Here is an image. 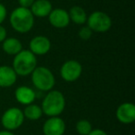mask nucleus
Segmentation results:
<instances>
[{
	"label": "nucleus",
	"mask_w": 135,
	"mask_h": 135,
	"mask_svg": "<svg viewBox=\"0 0 135 135\" xmlns=\"http://www.w3.org/2000/svg\"><path fill=\"white\" fill-rule=\"evenodd\" d=\"M53 9L52 3L49 0H34L30 10L34 17L46 18Z\"/></svg>",
	"instance_id": "ddd939ff"
},
{
	"label": "nucleus",
	"mask_w": 135,
	"mask_h": 135,
	"mask_svg": "<svg viewBox=\"0 0 135 135\" xmlns=\"http://www.w3.org/2000/svg\"><path fill=\"white\" fill-rule=\"evenodd\" d=\"M71 1H73V0H71Z\"/></svg>",
	"instance_id": "393cba45"
},
{
	"label": "nucleus",
	"mask_w": 135,
	"mask_h": 135,
	"mask_svg": "<svg viewBox=\"0 0 135 135\" xmlns=\"http://www.w3.org/2000/svg\"><path fill=\"white\" fill-rule=\"evenodd\" d=\"M17 76L12 67L8 65L0 66V87L8 88L13 86L17 81Z\"/></svg>",
	"instance_id": "f8f14e48"
},
{
	"label": "nucleus",
	"mask_w": 135,
	"mask_h": 135,
	"mask_svg": "<svg viewBox=\"0 0 135 135\" xmlns=\"http://www.w3.org/2000/svg\"><path fill=\"white\" fill-rule=\"evenodd\" d=\"M7 30L4 26H2V24L0 25V43H2L5 39L7 38Z\"/></svg>",
	"instance_id": "4be33fe9"
},
{
	"label": "nucleus",
	"mask_w": 135,
	"mask_h": 135,
	"mask_svg": "<svg viewBox=\"0 0 135 135\" xmlns=\"http://www.w3.org/2000/svg\"><path fill=\"white\" fill-rule=\"evenodd\" d=\"M18 1H19L20 7L26 8H30L31 6L32 5V3L34 2V0H18Z\"/></svg>",
	"instance_id": "412c9836"
},
{
	"label": "nucleus",
	"mask_w": 135,
	"mask_h": 135,
	"mask_svg": "<svg viewBox=\"0 0 135 135\" xmlns=\"http://www.w3.org/2000/svg\"><path fill=\"white\" fill-rule=\"evenodd\" d=\"M51 49V42L45 35L34 36L29 44V50L35 56L46 55Z\"/></svg>",
	"instance_id": "1a4fd4ad"
},
{
	"label": "nucleus",
	"mask_w": 135,
	"mask_h": 135,
	"mask_svg": "<svg viewBox=\"0 0 135 135\" xmlns=\"http://www.w3.org/2000/svg\"><path fill=\"white\" fill-rule=\"evenodd\" d=\"M10 25L19 33H27L34 25V16L30 8L18 7L12 10L9 16Z\"/></svg>",
	"instance_id": "f257e3e1"
},
{
	"label": "nucleus",
	"mask_w": 135,
	"mask_h": 135,
	"mask_svg": "<svg viewBox=\"0 0 135 135\" xmlns=\"http://www.w3.org/2000/svg\"><path fill=\"white\" fill-rule=\"evenodd\" d=\"M116 118L123 124H131L135 121V105L131 102H125L118 105Z\"/></svg>",
	"instance_id": "9b49d317"
},
{
	"label": "nucleus",
	"mask_w": 135,
	"mask_h": 135,
	"mask_svg": "<svg viewBox=\"0 0 135 135\" xmlns=\"http://www.w3.org/2000/svg\"><path fill=\"white\" fill-rule=\"evenodd\" d=\"M93 34V32L88 26H83L80 29L79 31V37L81 38V40H84V41H87L91 38Z\"/></svg>",
	"instance_id": "6ab92c4d"
},
{
	"label": "nucleus",
	"mask_w": 135,
	"mask_h": 135,
	"mask_svg": "<svg viewBox=\"0 0 135 135\" xmlns=\"http://www.w3.org/2000/svg\"><path fill=\"white\" fill-rule=\"evenodd\" d=\"M32 81L34 87L42 92L53 90L56 84V79L48 68L40 66L36 67L32 72Z\"/></svg>",
	"instance_id": "20e7f679"
},
{
	"label": "nucleus",
	"mask_w": 135,
	"mask_h": 135,
	"mask_svg": "<svg viewBox=\"0 0 135 135\" xmlns=\"http://www.w3.org/2000/svg\"><path fill=\"white\" fill-rule=\"evenodd\" d=\"M86 24L93 32H107L112 26V20L103 11H94L87 16Z\"/></svg>",
	"instance_id": "39448f33"
},
{
	"label": "nucleus",
	"mask_w": 135,
	"mask_h": 135,
	"mask_svg": "<svg viewBox=\"0 0 135 135\" xmlns=\"http://www.w3.org/2000/svg\"><path fill=\"white\" fill-rule=\"evenodd\" d=\"M49 23L53 27L57 29H63L69 26L70 22L69 12L64 8H53L48 15Z\"/></svg>",
	"instance_id": "9d476101"
},
{
	"label": "nucleus",
	"mask_w": 135,
	"mask_h": 135,
	"mask_svg": "<svg viewBox=\"0 0 135 135\" xmlns=\"http://www.w3.org/2000/svg\"><path fill=\"white\" fill-rule=\"evenodd\" d=\"M37 67V59L36 56L32 54L30 50H21L14 56L12 68L15 70L16 74L19 76L31 75L34 69Z\"/></svg>",
	"instance_id": "7ed1b4c3"
},
{
	"label": "nucleus",
	"mask_w": 135,
	"mask_h": 135,
	"mask_svg": "<svg viewBox=\"0 0 135 135\" xmlns=\"http://www.w3.org/2000/svg\"><path fill=\"white\" fill-rule=\"evenodd\" d=\"M83 73V66L79 61L70 59L64 62L60 68V76L65 81L73 83L81 77Z\"/></svg>",
	"instance_id": "0eeeda50"
},
{
	"label": "nucleus",
	"mask_w": 135,
	"mask_h": 135,
	"mask_svg": "<svg viewBox=\"0 0 135 135\" xmlns=\"http://www.w3.org/2000/svg\"><path fill=\"white\" fill-rule=\"evenodd\" d=\"M2 49L7 55L16 56L22 50V45L21 41L15 37H7L2 42Z\"/></svg>",
	"instance_id": "2eb2a0df"
},
{
	"label": "nucleus",
	"mask_w": 135,
	"mask_h": 135,
	"mask_svg": "<svg viewBox=\"0 0 135 135\" xmlns=\"http://www.w3.org/2000/svg\"><path fill=\"white\" fill-rule=\"evenodd\" d=\"M68 12H69L70 21H72L73 23L77 25H83L84 23H86L87 14L81 7L74 6Z\"/></svg>",
	"instance_id": "dca6fc26"
},
{
	"label": "nucleus",
	"mask_w": 135,
	"mask_h": 135,
	"mask_svg": "<svg viewBox=\"0 0 135 135\" xmlns=\"http://www.w3.org/2000/svg\"><path fill=\"white\" fill-rule=\"evenodd\" d=\"M65 131V121L59 117H50L43 125L44 135H64Z\"/></svg>",
	"instance_id": "6e6552de"
},
{
	"label": "nucleus",
	"mask_w": 135,
	"mask_h": 135,
	"mask_svg": "<svg viewBox=\"0 0 135 135\" xmlns=\"http://www.w3.org/2000/svg\"><path fill=\"white\" fill-rule=\"evenodd\" d=\"M75 128H76V131L80 135H88L93 129L92 123L87 119H80L76 123Z\"/></svg>",
	"instance_id": "a211bd4d"
},
{
	"label": "nucleus",
	"mask_w": 135,
	"mask_h": 135,
	"mask_svg": "<svg viewBox=\"0 0 135 135\" xmlns=\"http://www.w3.org/2000/svg\"><path fill=\"white\" fill-rule=\"evenodd\" d=\"M7 15H8V10H7L6 7L0 3V25L4 22V21L6 20Z\"/></svg>",
	"instance_id": "aec40b11"
},
{
	"label": "nucleus",
	"mask_w": 135,
	"mask_h": 135,
	"mask_svg": "<svg viewBox=\"0 0 135 135\" xmlns=\"http://www.w3.org/2000/svg\"><path fill=\"white\" fill-rule=\"evenodd\" d=\"M0 135H15V134L10 131L4 129V131H0Z\"/></svg>",
	"instance_id": "b1692460"
},
{
	"label": "nucleus",
	"mask_w": 135,
	"mask_h": 135,
	"mask_svg": "<svg viewBox=\"0 0 135 135\" xmlns=\"http://www.w3.org/2000/svg\"><path fill=\"white\" fill-rule=\"evenodd\" d=\"M88 135H108L105 131L100 129H92L90 133Z\"/></svg>",
	"instance_id": "5701e85b"
},
{
	"label": "nucleus",
	"mask_w": 135,
	"mask_h": 135,
	"mask_svg": "<svg viewBox=\"0 0 135 135\" xmlns=\"http://www.w3.org/2000/svg\"><path fill=\"white\" fill-rule=\"evenodd\" d=\"M66 107V99L60 91L50 90L44 97L41 108L43 114L47 117H58L64 111Z\"/></svg>",
	"instance_id": "f03ea898"
},
{
	"label": "nucleus",
	"mask_w": 135,
	"mask_h": 135,
	"mask_svg": "<svg viewBox=\"0 0 135 135\" xmlns=\"http://www.w3.org/2000/svg\"><path fill=\"white\" fill-rule=\"evenodd\" d=\"M15 98L18 103L27 105L33 103L36 98V94L31 87L22 85L16 89Z\"/></svg>",
	"instance_id": "4468645a"
},
{
	"label": "nucleus",
	"mask_w": 135,
	"mask_h": 135,
	"mask_svg": "<svg viewBox=\"0 0 135 135\" xmlns=\"http://www.w3.org/2000/svg\"><path fill=\"white\" fill-rule=\"evenodd\" d=\"M22 112L25 118H27L29 120H32V121L39 119L43 116V111H42L41 107H39L38 105H35L33 103L27 105L25 107L24 110H22Z\"/></svg>",
	"instance_id": "f3484780"
},
{
	"label": "nucleus",
	"mask_w": 135,
	"mask_h": 135,
	"mask_svg": "<svg viewBox=\"0 0 135 135\" xmlns=\"http://www.w3.org/2000/svg\"><path fill=\"white\" fill-rule=\"evenodd\" d=\"M24 115L19 107H9L1 117V124L7 131H15L18 129L24 122Z\"/></svg>",
	"instance_id": "423d86ee"
}]
</instances>
